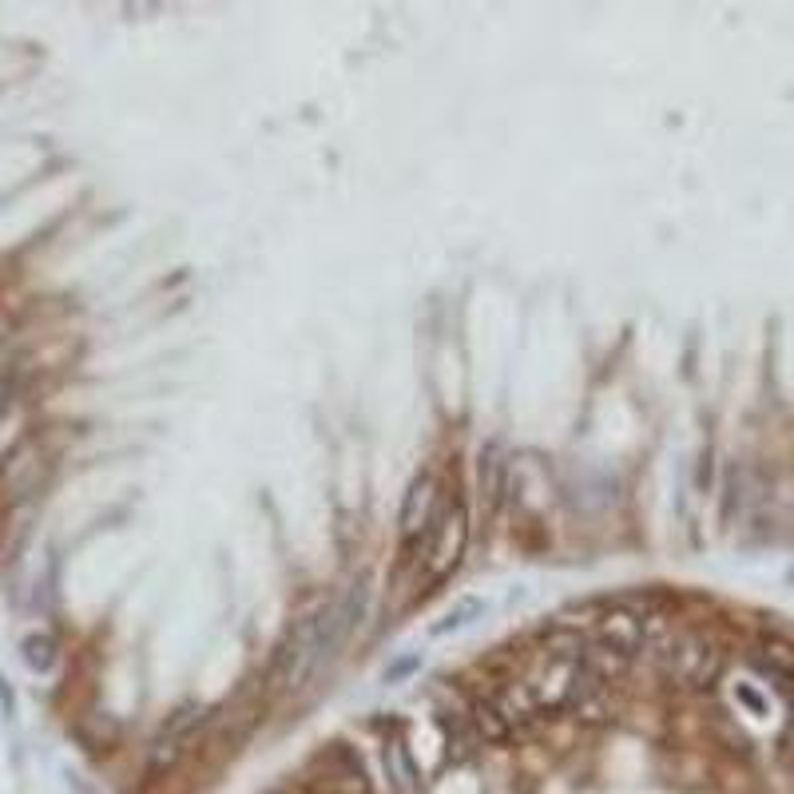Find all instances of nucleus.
I'll use <instances>...</instances> for the list:
<instances>
[{
	"mask_svg": "<svg viewBox=\"0 0 794 794\" xmlns=\"http://www.w3.org/2000/svg\"><path fill=\"white\" fill-rule=\"evenodd\" d=\"M484 699L497 707V715H501L512 731L529 727V723L540 719L537 704H532V695L521 687V679H504V684H497L493 692H484Z\"/></svg>",
	"mask_w": 794,
	"mask_h": 794,
	"instance_id": "nucleus-6",
	"label": "nucleus"
},
{
	"mask_svg": "<svg viewBox=\"0 0 794 794\" xmlns=\"http://www.w3.org/2000/svg\"><path fill=\"white\" fill-rule=\"evenodd\" d=\"M648 608H636V604H612V608H604L600 616L592 620L588 628V639L600 644V648L616 651L624 659H636L639 651L648 648Z\"/></svg>",
	"mask_w": 794,
	"mask_h": 794,
	"instance_id": "nucleus-3",
	"label": "nucleus"
},
{
	"mask_svg": "<svg viewBox=\"0 0 794 794\" xmlns=\"http://www.w3.org/2000/svg\"><path fill=\"white\" fill-rule=\"evenodd\" d=\"M418 664H421L418 656H405V659H398V664H393V667H385V679H390V684H393V679H402L405 672H413V667H418Z\"/></svg>",
	"mask_w": 794,
	"mask_h": 794,
	"instance_id": "nucleus-12",
	"label": "nucleus"
},
{
	"mask_svg": "<svg viewBox=\"0 0 794 794\" xmlns=\"http://www.w3.org/2000/svg\"><path fill=\"white\" fill-rule=\"evenodd\" d=\"M659 667L672 684L684 687H712L719 676L723 656L704 631H667V639L659 644Z\"/></svg>",
	"mask_w": 794,
	"mask_h": 794,
	"instance_id": "nucleus-1",
	"label": "nucleus"
},
{
	"mask_svg": "<svg viewBox=\"0 0 794 794\" xmlns=\"http://www.w3.org/2000/svg\"><path fill=\"white\" fill-rule=\"evenodd\" d=\"M469 719H473V727H477V735H481V743H504L512 735V727L509 723L497 715V707L489 704V699H473L469 704Z\"/></svg>",
	"mask_w": 794,
	"mask_h": 794,
	"instance_id": "nucleus-8",
	"label": "nucleus"
},
{
	"mask_svg": "<svg viewBox=\"0 0 794 794\" xmlns=\"http://www.w3.org/2000/svg\"><path fill=\"white\" fill-rule=\"evenodd\" d=\"M484 612V604L477 600V596H465V600H457L453 608L445 612V620L433 628V636H445V631H457V628H465L473 616H481Z\"/></svg>",
	"mask_w": 794,
	"mask_h": 794,
	"instance_id": "nucleus-10",
	"label": "nucleus"
},
{
	"mask_svg": "<svg viewBox=\"0 0 794 794\" xmlns=\"http://www.w3.org/2000/svg\"><path fill=\"white\" fill-rule=\"evenodd\" d=\"M24 664L32 672H48L56 664V639L52 636H28L24 639Z\"/></svg>",
	"mask_w": 794,
	"mask_h": 794,
	"instance_id": "nucleus-11",
	"label": "nucleus"
},
{
	"mask_svg": "<svg viewBox=\"0 0 794 794\" xmlns=\"http://www.w3.org/2000/svg\"><path fill=\"white\" fill-rule=\"evenodd\" d=\"M501 489H504V457L501 445H489L481 453V501L489 512L501 504Z\"/></svg>",
	"mask_w": 794,
	"mask_h": 794,
	"instance_id": "nucleus-7",
	"label": "nucleus"
},
{
	"mask_svg": "<svg viewBox=\"0 0 794 794\" xmlns=\"http://www.w3.org/2000/svg\"><path fill=\"white\" fill-rule=\"evenodd\" d=\"M565 712H572L580 723H608V719H616V715H620V704H616L612 684H600V679H592L585 672Z\"/></svg>",
	"mask_w": 794,
	"mask_h": 794,
	"instance_id": "nucleus-5",
	"label": "nucleus"
},
{
	"mask_svg": "<svg viewBox=\"0 0 794 794\" xmlns=\"http://www.w3.org/2000/svg\"><path fill=\"white\" fill-rule=\"evenodd\" d=\"M385 771H390V778L402 786V791H418V771H413V758L402 739L385 743Z\"/></svg>",
	"mask_w": 794,
	"mask_h": 794,
	"instance_id": "nucleus-9",
	"label": "nucleus"
},
{
	"mask_svg": "<svg viewBox=\"0 0 794 794\" xmlns=\"http://www.w3.org/2000/svg\"><path fill=\"white\" fill-rule=\"evenodd\" d=\"M438 512H441V489H438V477L433 473H418L410 484V493L402 501V517H398V532H402V548L413 552L418 545H425L438 525Z\"/></svg>",
	"mask_w": 794,
	"mask_h": 794,
	"instance_id": "nucleus-4",
	"label": "nucleus"
},
{
	"mask_svg": "<svg viewBox=\"0 0 794 794\" xmlns=\"http://www.w3.org/2000/svg\"><path fill=\"white\" fill-rule=\"evenodd\" d=\"M465 548H469V509L461 497H453V501L441 504L438 525H433L430 540H425V580L441 585L461 565Z\"/></svg>",
	"mask_w": 794,
	"mask_h": 794,
	"instance_id": "nucleus-2",
	"label": "nucleus"
}]
</instances>
